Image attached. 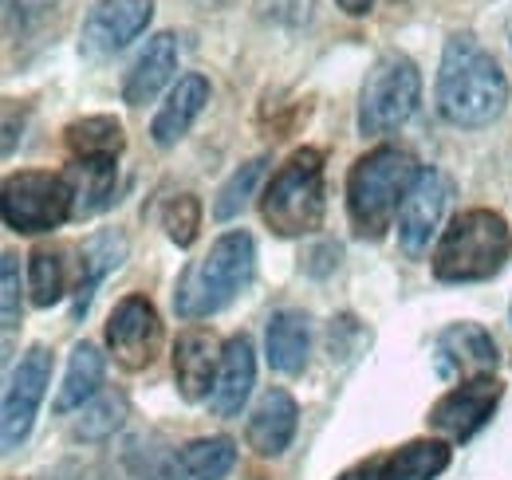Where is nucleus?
Returning a JSON list of instances; mask_svg holds the SVG:
<instances>
[{"label":"nucleus","instance_id":"nucleus-31","mask_svg":"<svg viewBox=\"0 0 512 480\" xmlns=\"http://www.w3.org/2000/svg\"><path fill=\"white\" fill-rule=\"evenodd\" d=\"M60 0H4V16H8V28L16 32H28L32 24H40Z\"/></svg>","mask_w":512,"mask_h":480},{"label":"nucleus","instance_id":"nucleus-10","mask_svg":"<svg viewBox=\"0 0 512 480\" xmlns=\"http://www.w3.org/2000/svg\"><path fill=\"white\" fill-rule=\"evenodd\" d=\"M150 16H154V0H95V8L83 20L79 44L95 60L115 56L138 32H146Z\"/></svg>","mask_w":512,"mask_h":480},{"label":"nucleus","instance_id":"nucleus-7","mask_svg":"<svg viewBox=\"0 0 512 480\" xmlns=\"http://www.w3.org/2000/svg\"><path fill=\"white\" fill-rule=\"evenodd\" d=\"M0 213L4 225L16 233H52L71 217V189L64 174H44V170H24L4 178L0 193Z\"/></svg>","mask_w":512,"mask_h":480},{"label":"nucleus","instance_id":"nucleus-30","mask_svg":"<svg viewBox=\"0 0 512 480\" xmlns=\"http://www.w3.org/2000/svg\"><path fill=\"white\" fill-rule=\"evenodd\" d=\"M0 284H4V331H12L20 323V268L12 252H4L0 260Z\"/></svg>","mask_w":512,"mask_h":480},{"label":"nucleus","instance_id":"nucleus-9","mask_svg":"<svg viewBox=\"0 0 512 480\" xmlns=\"http://www.w3.org/2000/svg\"><path fill=\"white\" fill-rule=\"evenodd\" d=\"M48 382H52V351L36 343V347H28V355L12 370L8 390H4V449H16L28 437Z\"/></svg>","mask_w":512,"mask_h":480},{"label":"nucleus","instance_id":"nucleus-32","mask_svg":"<svg viewBox=\"0 0 512 480\" xmlns=\"http://www.w3.org/2000/svg\"><path fill=\"white\" fill-rule=\"evenodd\" d=\"M260 12L272 20H284V24H300V20H308L312 0H260Z\"/></svg>","mask_w":512,"mask_h":480},{"label":"nucleus","instance_id":"nucleus-14","mask_svg":"<svg viewBox=\"0 0 512 480\" xmlns=\"http://www.w3.org/2000/svg\"><path fill=\"white\" fill-rule=\"evenodd\" d=\"M221 355H225V347L205 327H190V331L178 335V343H174V378H178V390H182L186 402H201L205 394H213Z\"/></svg>","mask_w":512,"mask_h":480},{"label":"nucleus","instance_id":"nucleus-24","mask_svg":"<svg viewBox=\"0 0 512 480\" xmlns=\"http://www.w3.org/2000/svg\"><path fill=\"white\" fill-rule=\"evenodd\" d=\"M123 122L111 115H91L67 126V150L71 158H119L123 150Z\"/></svg>","mask_w":512,"mask_h":480},{"label":"nucleus","instance_id":"nucleus-27","mask_svg":"<svg viewBox=\"0 0 512 480\" xmlns=\"http://www.w3.org/2000/svg\"><path fill=\"white\" fill-rule=\"evenodd\" d=\"M127 418V398L123 394H103L99 402H91L83 410V421L75 425V437L83 441H99V437H111Z\"/></svg>","mask_w":512,"mask_h":480},{"label":"nucleus","instance_id":"nucleus-33","mask_svg":"<svg viewBox=\"0 0 512 480\" xmlns=\"http://www.w3.org/2000/svg\"><path fill=\"white\" fill-rule=\"evenodd\" d=\"M339 480H383L379 477V461H367V465H355V469H347Z\"/></svg>","mask_w":512,"mask_h":480},{"label":"nucleus","instance_id":"nucleus-3","mask_svg":"<svg viewBox=\"0 0 512 480\" xmlns=\"http://www.w3.org/2000/svg\"><path fill=\"white\" fill-rule=\"evenodd\" d=\"M512 256L509 221L493 209H465L453 217L438 252H434V276L442 284H477L493 280Z\"/></svg>","mask_w":512,"mask_h":480},{"label":"nucleus","instance_id":"nucleus-1","mask_svg":"<svg viewBox=\"0 0 512 480\" xmlns=\"http://www.w3.org/2000/svg\"><path fill=\"white\" fill-rule=\"evenodd\" d=\"M509 79L497 60L477 44L473 32H457L446 40L438 67V111L453 126H489L505 115Z\"/></svg>","mask_w":512,"mask_h":480},{"label":"nucleus","instance_id":"nucleus-25","mask_svg":"<svg viewBox=\"0 0 512 480\" xmlns=\"http://www.w3.org/2000/svg\"><path fill=\"white\" fill-rule=\"evenodd\" d=\"M103 382V355L91 347V343H79L71 351V362H67V374H64V386L56 394V410L67 414L75 406H83Z\"/></svg>","mask_w":512,"mask_h":480},{"label":"nucleus","instance_id":"nucleus-11","mask_svg":"<svg viewBox=\"0 0 512 480\" xmlns=\"http://www.w3.org/2000/svg\"><path fill=\"white\" fill-rule=\"evenodd\" d=\"M434 366L442 378H489L497 370V343L481 323H449L434 339Z\"/></svg>","mask_w":512,"mask_h":480},{"label":"nucleus","instance_id":"nucleus-17","mask_svg":"<svg viewBox=\"0 0 512 480\" xmlns=\"http://www.w3.org/2000/svg\"><path fill=\"white\" fill-rule=\"evenodd\" d=\"M64 181L71 189V217H95L115 197V158H75L64 170Z\"/></svg>","mask_w":512,"mask_h":480},{"label":"nucleus","instance_id":"nucleus-22","mask_svg":"<svg viewBox=\"0 0 512 480\" xmlns=\"http://www.w3.org/2000/svg\"><path fill=\"white\" fill-rule=\"evenodd\" d=\"M233 465L237 445L229 437H197L170 461V480H221Z\"/></svg>","mask_w":512,"mask_h":480},{"label":"nucleus","instance_id":"nucleus-20","mask_svg":"<svg viewBox=\"0 0 512 480\" xmlns=\"http://www.w3.org/2000/svg\"><path fill=\"white\" fill-rule=\"evenodd\" d=\"M123 256H127V240L119 233H99V237L83 244V252H79V288H75V319L87 315L95 288L103 284L107 272H115L123 264Z\"/></svg>","mask_w":512,"mask_h":480},{"label":"nucleus","instance_id":"nucleus-19","mask_svg":"<svg viewBox=\"0 0 512 480\" xmlns=\"http://www.w3.org/2000/svg\"><path fill=\"white\" fill-rule=\"evenodd\" d=\"M174 67H178V40H174L170 32H158V36L146 44V52H142V56L134 60V67L127 71L123 99H127L130 107L150 103V99L162 91V83L174 75Z\"/></svg>","mask_w":512,"mask_h":480},{"label":"nucleus","instance_id":"nucleus-8","mask_svg":"<svg viewBox=\"0 0 512 480\" xmlns=\"http://www.w3.org/2000/svg\"><path fill=\"white\" fill-rule=\"evenodd\" d=\"M107 347L127 370H146L162 351V319L146 296H127L111 311Z\"/></svg>","mask_w":512,"mask_h":480},{"label":"nucleus","instance_id":"nucleus-6","mask_svg":"<svg viewBox=\"0 0 512 480\" xmlns=\"http://www.w3.org/2000/svg\"><path fill=\"white\" fill-rule=\"evenodd\" d=\"M422 99V75L410 56L386 52L367 71L363 95H359V130L363 134H390L418 111Z\"/></svg>","mask_w":512,"mask_h":480},{"label":"nucleus","instance_id":"nucleus-29","mask_svg":"<svg viewBox=\"0 0 512 480\" xmlns=\"http://www.w3.org/2000/svg\"><path fill=\"white\" fill-rule=\"evenodd\" d=\"M162 225H166V233H170V240L178 248H190L193 240H197V229H201V201L193 193L174 197L166 205V213H162Z\"/></svg>","mask_w":512,"mask_h":480},{"label":"nucleus","instance_id":"nucleus-23","mask_svg":"<svg viewBox=\"0 0 512 480\" xmlns=\"http://www.w3.org/2000/svg\"><path fill=\"white\" fill-rule=\"evenodd\" d=\"M449 445L446 441H410L402 449H394L390 457L379 461V477L383 480H434L446 473Z\"/></svg>","mask_w":512,"mask_h":480},{"label":"nucleus","instance_id":"nucleus-2","mask_svg":"<svg viewBox=\"0 0 512 480\" xmlns=\"http://www.w3.org/2000/svg\"><path fill=\"white\" fill-rule=\"evenodd\" d=\"M418 178L422 166L414 162V154L398 146H379L363 154L347 174V213L355 233L371 240L383 237Z\"/></svg>","mask_w":512,"mask_h":480},{"label":"nucleus","instance_id":"nucleus-34","mask_svg":"<svg viewBox=\"0 0 512 480\" xmlns=\"http://www.w3.org/2000/svg\"><path fill=\"white\" fill-rule=\"evenodd\" d=\"M339 8H343L347 16H367V12L375 8V0H339Z\"/></svg>","mask_w":512,"mask_h":480},{"label":"nucleus","instance_id":"nucleus-28","mask_svg":"<svg viewBox=\"0 0 512 480\" xmlns=\"http://www.w3.org/2000/svg\"><path fill=\"white\" fill-rule=\"evenodd\" d=\"M264 174V158H253V162H245L233 178L221 185V193H217V205H213V213L221 217V221H229V217H237L241 209H245V201H249V193H253L256 178Z\"/></svg>","mask_w":512,"mask_h":480},{"label":"nucleus","instance_id":"nucleus-5","mask_svg":"<svg viewBox=\"0 0 512 480\" xmlns=\"http://www.w3.org/2000/svg\"><path fill=\"white\" fill-rule=\"evenodd\" d=\"M323 205V154L304 146L272 174L260 213L276 237H308L323 225Z\"/></svg>","mask_w":512,"mask_h":480},{"label":"nucleus","instance_id":"nucleus-13","mask_svg":"<svg viewBox=\"0 0 512 480\" xmlns=\"http://www.w3.org/2000/svg\"><path fill=\"white\" fill-rule=\"evenodd\" d=\"M449 201V178L438 170H422V178L414 181V189L406 193L402 209H398V240L410 256H422L430 248V237L442 225Z\"/></svg>","mask_w":512,"mask_h":480},{"label":"nucleus","instance_id":"nucleus-12","mask_svg":"<svg viewBox=\"0 0 512 480\" xmlns=\"http://www.w3.org/2000/svg\"><path fill=\"white\" fill-rule=\"evenodd\" d=\"M497 402H501V382H497L493 374H489V378L461 382L457 390H449L446 398L434 402L430 425H434L438 433L453 437V441H465V437H473L485 421L493 418Z\"/></svg>","mask_w":512,"mask_h":480},{"label":"nucleus","instance_id":"nucleus-21","mask_svg":"<svg viewBox=\"0 0 512 480\" xmlns=\"http://www.w3.org/2000/svg\"><path fill=\"white\" fill-rule=\"evenodd\" d=\"M308 347H312V331L304 311H276L268 319V362L280 374H300L308 362Z\"/></svg>","mask_w":512,"mask_h":480},{"label":"nucleus","instance_id":"nucleus-16","mask_svg":"<svg viewBox=\"0 0 512 480\" xmlns=\"http://www.w3.org/2000/svg\"><path fill=\"white\" fill-rule=\"evenodd\" d=\"M296 402L288 390H268L260 402H256L253 418H249V445H253L260 457H280L292 437H296Z\"/></svg>","mask_w":512,"mask_h":480},{"label":"nucleus","instance_id":"nucleus-26","mask_svg":"<svg viewBox=\"0 0 512 480\" xmlns=\"http://www.w3.org/2000/svg\"><path fill=\"white\" fill-rule=\"evenodd\" d=\"M28 288L36 307H52L64 296V260L56 248H36L28 264Z\"/></svg>","mask_w":512,"mask_h":480},{"label":"nucleus","instance_id":"nucleus-18","mask_svg":"<svg viewBox=\"0 0 512 480\" xmlns=\"http://www.w3.org/2000/svg\"><path fill=\"white\" fill-rule=\"evenodd\" d=\"M209 103V79L205 75H186L178 79V87L170 91V99L162 103V111L150 122V134L158 146H174L178 138H186V130L193 126V119L205 111Z\"/></svg>","mask_w":512,"mask_h":480},{"label":"nucleus","instance_id":"nucleus-15","mask_svg":"<svg viewBox=\"0 0 512 480\" xmlns=\"http://www.w3.org/2000/svg\"><path fill=\"white\" fill-rule=\"evenodd\" d=\"M256 378V359H253V343L245 335H233L225 343V355H221V370H217V382H213V394H209V406L213 414L221 418H233L241 414L249 390H253Z\"/></svg>","mask_w":512,"mask_h":480},{"label":"nucleus","instance_id":"nucleus-4","mask_svg":"<svg viewBox=\"0 0 512 480\" xmlns=\"http://www.w3.org/2000/svg\"><path fill=\"white\" fill-rule=\"evenodd\" d=\"M256 272V244L249 233H225L209 248V256L193 260L186 276L178 280L174 307L182 319H205L221 311L225 303L253 280Z\"/></svg>","mask_w":512,"mask_h":480},{"label":"nucleus","instance_id":"nucleus-35","mask_svg":"<svg viewBox=\"0 0 512 480\" xmlns=\"http://www.w3.org/2000/svg\"><path fill=\"white\" fill-rule=\"evenodd\" d=\"M509 315H512V311H509Z\"/></svg>","mask_w":512,"mask_h":480}]
</instances>
